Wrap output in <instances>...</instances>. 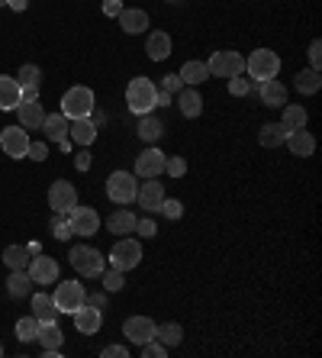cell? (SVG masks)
<instances>
[{
    "label": "cell",
    "instance_id": "1",
    "mask_svg": "<svg viewBox=\"0 0 322 358\" xmlns=\"http://www.w3.org/2000/svg\"><path fill=\"white\" fill-rule=\"evenodd\" d=\"M155 94H158V84L152 78H133L129 87H126V103L133 110L136 117H145L155 110Z\"/></svg>",
    "mask_w": 322,
    "mask_h": 358
},
{
    "label": "cell",
    "instance_id": "2",
    "mask_svg": "<svg viewBox=\"0 0 322 358\" xmlns=\"http://www.w3.org/2000/svg\"><path fill=\"white\" fill-rule=\"evenodd\" d=\"M94 91L91 87H84V84H75L71 91L61 94V117L68 120H84L94 113Z\"/></svg>",
    "mask_w": 322,
    "mask_h": 358
},
{
    "label": "cell",
    "instance_id": "3",
    "mask_svg": "<svg viewBox=\"0 0 322 358\" xmlns=\"http://www.w3.org/2000/svg\"><path fill=\"white\" fill-rule=\"evenodd\" d=\"M245 71H248V81H271V78H277V71H281V59H277V52L271 49H255L251 55L245 59Z\"/></svg>",
    "mask_w": 322,
    "mask_h": 358
},
{
    "label": "cell",
    "instance_id": "4",
    "mask_svg": "<svg viewBox=\"0 0 322 358\" xmlns=\"http://www.w3.org/2000/svg\"><path fill=\"white\" fill-rule=\"evenodd\" d=\"M136 194H139V181H136V175H129V171H113V175L107 178V197L113 200L116 207L133 203Z\"/></svg>",
    "mask_w": 322,
    "mask_h": 358
},
{
    "label": "cell",
    "instance_id": "5",
    "mask_svg": "<svg viewBox=\"0 0 322 358\" xmlns=\"http://www.w3.org/2000/svg\"><path fill=\"white\" fill-rule=\"evenodd\" d=\"M68 259H71V268H75L81 278H100L103 275V255H100L97 249H91V245H75Z\"/></svg>",
    "mask_w": 322,
    "mask_h": 358
},
{
    "label": "cell",
    "instance_id": "6",
    "mask_svg": "<svg viewBox=\"0 0 322 358\" xmlns=\"http://www.w3.org/2000/svg\"><path fill=\"white\" fill-rule=\"evenodd\" d=\"M207 68H210V78H235L245 71V59H242L239 52L223 49V52H213V59L207 62Z\"/></svg>",
    "mask_w": 322,
    "mask_h": 358
},
{
    "label": "cell",
    "instance_id": "7",
    "mask_svg": "<svg viewBox=\"0 0 322 358\" xmlns=\"http://www.w3.org/2000/svg\"><path fill=\"white\" fill-rule=\"evenodd\" d=\"M84 297H87V291H84L81 281H65V284H58L55 294H52V300H55L58 313H68V317H71V313L81 307Z\"/></svg>",
    "mask_w": 322,
    "mask_h": 358
},
{
    "label": "cell",
    "instance_id": "8",
    "mask_svg": "<svg viewBox=\"0 0 322 358\" xmlns=\"http://www.w3.org/2000/svg\"><path fill=\"white\" fill-rule=\"evenodd\" d=\"M142 262V245L136 239H119L110 252V268H119V271H133Z\"/></svg>",
    "mask_w": 322,
    "mask_h": 358
},
{
    "label": "cell",
    "instance_id": "9",
    "mask_svg": "<svg viewBox=\"0 0 322 358\" xmlns=\"http://www.w3.org/2000/svg\"><path fill=\"white\" fill-rule=\"evenodd\" d=\"M0 149H3V155H10V159H26L29 136H26L23 126H7V129L0 133Z\"/></svg>",
    "mask_w": 322,
    "mask_h": 358
},
{
    "label": "cell",
    "instance_id": "10",
    "mask_svg": "<svg viewBox=\"0 0 322 358\" xmlns=\"http://www.w3.org/2000/svg\"><path fill=\"white\" fill-rule=\"evenodd\" d=\"M68 223H71V233L75 236H97L100 229V217L94 207H71V213H68Z\"/></svg>",
    "mask_w": 322,
    "mask_h": 358
},
{
    "label": "cell",
    "instance_id": "11",
    "mask_svg": "<svg viewBox=\"0 0 322 358\" xmlns=\"http://www.w3.org/2000/svg\"><path fill=\"white\" fill-rule=\"evenodd\" d=\"M49 207L52 213H71V207H78V191L71 181H55L49 187Z\"/></svg>",
    "mask_w": 322,
    "mask_h": 358
},
{
    "label": "cell",
    "instance_id": "12",
    "mask_svg": "<svg viewBox=\"0 0 322 358\" xmlns=\"http://www.w3.org/2000/svg\"><path fill=\"white\" fill-rule=\"evenodd\" d=\"M165 159H168V155L161 149H155V145H152V149H145L139 159H136V178H142V181H145V178L165 175Z\"/></svg>",
    "mask_w": 322,
    "mask_h": 358
},
{
    "label": "cell",
    "instance_id": "13",
    "mask_svg": "<svg viewBox=\"0 0 322 358\" xmlns=\"http://www.w3.org/2000/svg\"><path fill=\"white\" fill-rule=\"evenodd\" d=\"M136 200H139V207L145 210V213H158V210H161V200H165V184L155 181V178H145V181L139 184Z\"/></svg>",
    "mask_w": 322,
    "mask_h": 358
},
{
    "label": "cell",
    "instance_id": "14",
    "mask_svg": "<svg viewBox=\"0 0 322 358\" xmlns=\"http://www.w3.org/2000/svg\"><path fill=\"white\" fill-rule=\"evenodd\" d=\"M71 317H75V329L78 333H84V336H97L100 326H103V310L91 307V303H81Z\"/></svg>",
    "mask_w": 322,
    "mask_h": 358
},
{
    "label": "cell",
    "instance_id": "15",
    "mask_svg": "<svg viewBox=\"0 0 322 358\" xmlns=\"http://www.w3.org/2000/svg\"><path fill=\"white\" fill-rule=\"evenodd\" d=\"M29 278H33V284H55L58 281V262L55 259H49V255H33L29 259Z\"/></svg>",
    "mask_w": 322,
    "mask_h": 358
},
{
    "label": "cell",
    "instance_id": "16",
    "mask_svg": "<svg viewBox=\"0 0 322 358\" xmlns=\"http://www.w3.org/2000/svg\"><path fill=\"white\" fill-rule=\"evenodd\" d=\"M155 326L158 323H152L149 317H129L123 323V336L129 342H136V345H145L149 339H155Z\"/></svg>",
    "mask_w": 322,
    "mask_h": 358
},
{
    "label": "cell",
    "instance_id": "17",
    "mask_svg": "<svg viewBox=\"0 0 322 358\" xmlns=\"http://www.w3.org/2000/svg\"><path fill=\"white\" fill-rule=\"evenodd\" d=\"M297 159H309L316 152V139H313V133L309 129H293V133H287V142H284Z\"/></svg>",
    "mask_w": 322,
    "mask_h": 358
},
{
    "label": "cell",
    "instance_id": "18",
    "mask_svg": "<svg viewBox=\"0 0 322 358\" xmlns=\"http://www.w3.org/2000/svg\"><path fill=\"white\" fill-rule=\"evenodd\" d=\"M23 103V87L17 84V78L0 75V110H17Z\"/></svg>",
    "mask_w": 322,
    "mask_h": 358
},
{
    "label": "cell",
    "instance_id": "19",
    "mask_svg": "<svg viewBox=\"0 0 322 358\" xmlns=\"http://www.w3.org/2000/svg\"><path fill=\"white\" fill-rule=\"evenodd\" d=\"M116 20H119V26H123V33H129V36H139V33H145V29H149V13H145V10H139V7L123 10Z\"/></svg>",
    "mask_w": 322,
    "mask_h": 358
},
{
    "label": "cell",
    "instance_id": "20",
    "mask_svg": "<svg viewBox=\"0 0 322 358\" xmlns=\"http://www.w3.org/2000/svg\"><path fill=\"white\" fill-rule=\"evenodd\" d=\"M177 107H181V113H184L187 120H197L200 113H203V97H200L197 87L184 84V91L177 94Z\"/></svg>",
    "mask_w": 322,
    "mask_h": 358
},
{
    "label": "cell",
    "instance_id": "21",
    "mask_svg": "<svg viewBox=\"0 0 322 358\" xmlns=\"http://www.w3.org/2000/svg\"><path fill=\"white\" fill-rule=\"evenodd\" d=\"M171 36L165 33V29H155V33H149V42H145V52H149L152 62H165L168 55H171Z\"/></svg>",
    "mask_w": 322,
    "mask_h": 358
},
{
    "label": "cell",
    "instance_id": "22",
    "mask_svg": "<svg viewBox=\"0 0 322 358\" xmlns=\"http://www.w3.org/2000/svg\"><path fill=\"white\" fill-rule=\"evenodd\" d=\"M258 97H261L265 107H284V103H287V87H284L277 78H271V81H261Z\"/></svg>",
    "mask_w": 322,
    "mask_h": 358
},
{
    "label": "cell",
    "instance_id": "23",
    "mask_svg": "<svg viewBox=\"0 0 322 358\" xmlns=\"http://www.w3.org/2000/svg\"><path fill=\"white\" fill-rule=\"evenodd\" d=\"M68 139L78 142V145H91V142L97 139V123H94L91 117L71 120V126H68Z\"/></svg>",
    "mask_w": 322,
    "mask_h": 358
},
{
    "label": "cell",
    "instance_id": "24",
    "mask_svg": "<svg viewBox=\"0 0 322 358\" xmlns=\"http://www.w3.org/2000/svg\"><path fill=\"white\" fill-rule=\"evenodd\" d=\"M17 113H20V126L23 129H39L42 120H45V110H42L39 100H23L17 107Z\"/></svg>",
    "mask_w": 322,
    "mask_h": 358
},
{
    "label": "cell",
    "instance_id": "25",
    "mask_svg": "<svg viewBox=\"0 0 322 358\" xmlns=\"http://www.w3.org/2000/svg\"><path fill=\"white\" fill-rule=\"evenodd\" d=\"M33 317L39 320V323H55L61 313H58L55 300H52V294H33Z\"/></svg>",
    "mask_w": 322,
    "mask_h": 358
},
{
    "label": "cell",
    "instance_id": "26",
    "mask_svg": "<svg viewBox=\"0 0 322 358\" xmlns=\"http://www.w3.org/2000/svg\"><path fill=\"white\" fill-rule=\"evenodd\" d=\"M136 133H139L142 142L155 145V142L161 139V133H165V123H161L158 117H152V113H145V117H139V126H136Z\"/></svg>",
    "mask_w": 322,
    "mask_h": 358
},
{
    "label": "cell",
    "instance_id": "27",
    "mask_svg": "<svg viewBox=\"0 0 322 358\" xmlns=\"http://www.w3.org/2000/svg\"><path fill=\"white\" fill-rule=\"evenodd\" d=\"M29 259H33L29 245H7V249H3V265H7L10 271H26Z\"/></svg>",
    "mask_w": 322,
    "mask_h": 358
},
{
    "label": "cell",
    "instance_id": "28",
    "mask_svg": "<svg viewBox=\"0 0 322 358\" xmlns=\"http://www.w3.org/2000/svg\"><path fill=\"white\" fill-rule=\"evenodd\" d=\"M306 123H309V113H306V107H300V103H284V117H281V126L284 129H306Z\"/></svg>",
    "mask_w": 322,
    "mask_h": 358
},
{
    "label": "cell",
    "instance_id": "29",
    "mask_svg": "<svg viewBox=\"0 0 322 358\" xmlns=\"http://www.w3.org/2000/svg\"><path fill=\"white\" fill-rule=\"evenodd\" d=\"M68 126H71V120L61 117V113H52V117L42 120V129H45V139H49V142L68 139Z\"/></svg>",
    "mask_w": 322,
    "mask_h": 358
},
{
    "label": "cell",
    "instance_id": "30",
    "mask_svg": "<svg viewBox=\"0 0 322 358\" xmlns=\"http://www.w3.org/2000/svg\"><path fill=\"white\" fill-rule=\"evenodd\" d=\"M7 294H10L13 300L29 297V294H33V278H29V271H10Z\"/></svg>",
    "mask_w": 322,
    "mask_h": 358
},
{
    "label": "cell",
    "instance_id": "31",
    "mask_svg": "<svg viewBox=\"0 0 322 358\" xmlns=\"http://www.w3.org/2000/svg\"><path fill=\"white\" fill-rule=\"evenodd\" d=\"M287 133L290 129H284L281 123H265L261 129H258V142H261L265 149H277V145L287 142Z\"/></svg>",
    "mask_w": 322,
    "mask_h": 358
},
{
    "label": "cell",
    "instance_id": "32",
    "mask_svg": "<svg viewBox=\"0 0 322 358\" xmlns=\"http://www.w3.org/2000/svg\"><path fill=\"white\" fill-rule=\"evenodd\" d=\"M177 75H181L184 84L197 87V84H203L210 78V68H207V62H184V68L177 71Z\"/></svg>",
    "mask_w": 322,
    "mask_h": 358
},
{
    "label": "cell",
    "instance_id": "33",
    "mask_svg": "<svg viewBox=\"0 0 322 358\" xmlns=\"http://www.w3.org/2000/svg\"><path fill=\"white\" fill-rule=\"evenodd\" d=\"M36 342H42V349H61V342H65V333L58 329V323H39Z\"/></svg>",
    "mask_w": 322,
    "mask_h": 358
},
{
    "label": "cell",
    "instance_id": "34",
    "mask_svg": "<svg viewBox=\"0 0 322 358\" xmlns=\"http://www.w3.org/2000/svg\"><path fill=\"white\" fill-rule=\"evenodd\" d=\"M155 339L161 342L168 352H171L174 345H181V339H184L181 323H161V326H155Z\"/></svg>",
    "mask_w": 322,
    "mask_h": 358
},
{
    "label": "cell",
    "instance_id": "35",
    "mask_svg": "<svg viewBox=\"0 0 322 358\" xmlns=\"http://www.w3.org/2000/svg\"><path fill=\"white\" fill-rule=\"evenodd\" d=\"M293 87H297L300 94H319V87H322V75L316 71V68L297 71V78H293Z\"/></svg>",
    "mask_w": 322,
    "mask_h": 358
},
{
    "label": "cell",
    "instance_id": "36",
    "mask_svg": "<svg viewBox=\"0 0 322 358\" xmlns=\"http://www.w3.org/2000/svg\"><path fill=\"white\" fill-rule=\"evenodd\" d=\"M107 226H110V233H116V236L136 233V217L129 213V210H116L113 217L107 220Z\"/></svg>",
    "mask_w": 322,
    "mask_h": 358
},
{
    "label": "cell",
    "instance_id": "37",
    "mask_svg": "<svg viewBox=\"0 0 322 358\" xmlns=\"http://www.w3.org/2000/svg\"><path fill=\"white\" fill-rule=\"evenodd\" d=\"M36 333H39V320L36 317L17 320V339L20 342H36Z\"/></svg>",
    "mask_w": 322,
    "mask_h": 358
},
{
    "label": "cell",
    "instance_id": "38",
    "mask_svg": "<svg viewBox=\"0 0 322 358\" xmlns=\"http://www.w3.org/2000/svg\"><path fill=\"white\" fill-rule=\"evenodd\" d=\"M103 287H107V294H113V291H123L126 287V271H119V268H103Z\"/></svg>",
    "mask_w": 322,
    "mask_h": 358
},
{
    "label": "cell",
    "instance_id": "39",
    "mask_svg": "<svg viewBox=\"0 0 322 358\" xmlns=\"http://www.w3.org/2000/svg\"><path fill=\"white\" fill-rule=\"evenodd\" d=\"M52 236H55L58 242H68L71 239V223H68V213H55V217H52Z\"/></svg>",
    "mask_w": 322,
    "mask_h": 358
},
{
    "label": "cell",
    "instance_id": "40",
    "mask_svg": "<svg viewBox=\"0 0 322 358\" xmlns=\"http://www.w3.org/2000/svg\"><path fill=\"white\" fill-rule=\"evenodd\" d=\"M17 84L20 87H39V65H20Z\"/></svg>",
    "mask_w": 322,
    "mask_h": 358
},
{
    "label": "cell",
    "instance_id": "41",
    "mask_svg": "<svg viewBox=\"0 0 322 358\" xmlns=\"http://www.w3.org/2000/svg\"><path fill=\"white\" fill-rule=\"evenodd\" d=\"M165 175L184 178V175H187V162H184L181 155H171V159H165Z\"/></svg>",
    "mask_w": 322,
    "mask_h": 358
},
{
    "label": "cell",
    "instance_id": "42",
    "mask_svg": "<svg viewBox=\"0 0 322 358\" xmlns=\"http://www.w3.org/2000/svg\"><path fill=\"white\" fill-rule=\"evenodd\" d=\"M158 213H165L168 220H181L184 217V203L181 200H161V210Z\"/></svg>",
    "mask_w": 322,
    "mask_h": 358
},
{
    "label": "cell",
    "instance_id": "43",
    "mask_svg": "<svg viewBox=\"0 0 322 358\" xmlns=\"http://www.w3.org/2000/svg\"><path fill=\"white\" fill-rule=\"evenodd\" d=\"M248 91H251V81H248V78H242V75L229 78V94L232 97H245Z\"/></svg>",
    "mask_w": 322,
    "mask_h": 358
},
{
    "label": "cell",
    "instance_id": "44",
    "mask_svg": "<svg viewBox=\"0 0 322 358\" xmlns=\"http://www.w3.org/2000/svg\"><path fill=\"white\" fill-rule=\"evenodd\" d=\"M142 355H145V358H165L168 349H165V345H161L158 339H149L145 345H142Z\"/></svg>",
    "mask_w": 322,
    "mask_h": 358
},
{
    "label": "cell",
    "instance_id": "45",
    "mask_svg": "<svg viewBox=\"0 0 322 358\" xmlns=\"http://www.w3.org/2000/svg\"><path fill=\"white\" fill-rule=\"evenodd\" d=\"M136 233L142 236V239H152V236H158V226H155V220H136Z\"/></svg>",
    "mask_w": 322,
    "mask_h": 358
},
{
    "label": "cell",
    "instance_id": "46",
    "mask_svg": "<svg viewBox=\"0 0 322 358\" xmlns=\"http://www.w3.org/2000/svg\"><path fill=\"white\" fill-rule=\"evenodd\" d=\"M26 159L45 162V159H49V145H45V142H29V152H26Z\"/></svg>",
    "mask_w": 322,
    "mask_h": 358
},
{
    "label": "cell",
    "instance_id": "47",
    "mask_svg": "<svg viewBox=\"0 0 322 358\" xmlns=\"http://www.w3.org/2000/svg\"><path fill=\"white\" fill-rule=\"evenodd\" d=\"M306 55H309V65L319 71V68H322V42H319V39L309 42V52H306Z\"/></svg>",
    "mask_w": 322,
    "mask_h": 358
},
{
    "label": "cell",
    "instance_id": "48",
    "mask_svg": "<svg viewBox=\"0 0 322 358\" xmlns=\"http://www.w3.org/2000/svg\"><path fill=\"white\" fill-rule=\"evenodd\" d=\"M161 87H165L168 94H181V91H184V81H181V75H165V81H161Z\"/></svg>",
    "mask_w": 322,
    "mask_h": 358
},
{
    "label": "cell",
    "instance_id": "49",
    "mask_svg": "<svg viewBox=\"0 0 322 358\" xmlns=\"http://www.w3.org/2000/svg\"><path fill=\"white\" fill-rule=\"evenodd\" d=\"M100 355H103V358H126L129 352H126V345H107Z\"/></svg>",
    "mask_w": 322,
    "mask_h": 358
},
{
    "label": "cell",
    "instance_id": "50",
    "mask_svg": "<svg viewBox=\"0 0 322 358\" xmlns=\"http://www.w3.org/2000/svg\"><path fill=\"white\" fill-rule=\"evenodd\" d=\"M103 13H107V17H119V13H123V3H119V0H103Z\"/></svg>",
    "mask_w": 322,
    "mask_h": 358
},
{
    "label": "cell",
    "instance_id": "51",
    "mask_svg": "<svg viewBox=\"0 0 322 358\" xmlns=\"http://www.w3.org/2000/svg\"><path fill=\"white\" fill-rule=\"evenodd\" d=\"M75 168H78V171H87V168H91V152H78V155H75Z\"/></svg>",
    "mask_w": 322,
    "mask_h": 358
},
{
    "label": "cell",
    "instance_id": "52",
    "mask_svg": "<svg viewBox=\"0 0 322 358\" xmlns=\"http://www.w3.org/2000/svg\"><path fill=\"white\" fill-rule=\"evenodd\" d=\"M84 303H91V307H107V294H87V297H84Z\"/></svg>",
    "mask_w": 322,
    "mask_h": 358
},
{
    "label": "cell",
    "instance_id": "53",
    "mask_svg": "<svg viewBox=\"0 0 322 358\" xmlns=\"http://www.w3.org/2000/svg\"><path fill=\"white\" fill-rule=\"evenodd\" d=\"M171 100H174V94H168L165 87H158V94H155V107H168Z\"/></svg>",
    "mask_w": 322,
    "mask_h": 358
},
{
    "label": "cell",
    "instance_id": "54",
    "mask_svg": "<svg viewBox=\"0 0 322 358\" xmlns=\"http://www.w3.org/2000/svg\"><path fill=\"white\" fill-rule=\"evenodd\" d=\"M7 7H10V10H17V13H23V10L29 7V0H7Z\"/></svg>",
    "mask_w": 322,
    "mask_h": 358
},
{
    "label": "cell",
    "instance_id": "55",
    "mask_svg": "<svg viewBox=\"0 0 322 358\" xmlns=\"http://www.w3.org/2000/svg\"><path fill=\"white\" fill-rule=\"evenodd\" d=\"M23 100H39V87H23Z\"/></svg>",
    "mask_w": 322,
    "mask_h": 358
},
{
    "label": "cell",
    "instance_id": "56",
    "mask_svg": "<svg viewBox=\"0 0 322 358\" xmlns=\"http://www.w3.org/2000/svg\"><path fill=\"white\" fill-rule=\"evenodd\" d=\"M0 7H7V0H0Z\"/></svg>",
    "mask_w": 322,
    "mask_h": 358
},
{
    "label": "cell",
    "instance_id": "57",
    "mask_svg": "<svg viewBox=\"0 0 322 358\" xmlns=\"http://www.w3.org/2000/svg\"><path fill=\"white\" fill-rule=\"evenodd\" d=\"M168 3H181V0H168Z\"/></svg>",
    "mask_w": 322,
    "mask_h": 358
},
{
    "label": "cell",
    "instance_id": "58",
    "mask_svg": "<svg viewBox=\"0 0 322 358\" xmlns=\"http://www.w3.org/2000/svg\"><path fill=\"white\" fill-rule=\"evenodd\" d=\"M0 355H3V345H0Z\"/></svg>",
    "mask_w": 322,
    "mask_h": 358
}]
</instances>
